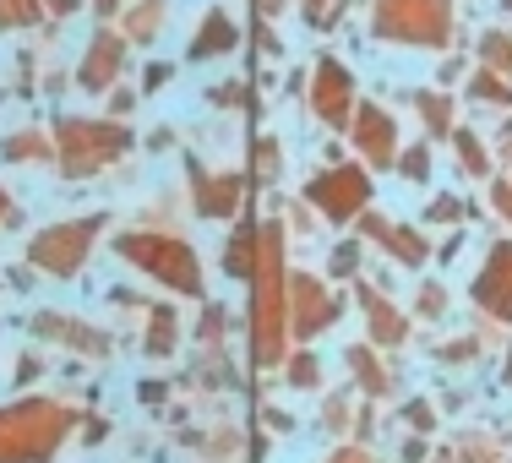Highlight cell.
<instances>
[{
  "label": "cell",
  "instance_id": "1",
  "mask_svg": "<svg viewBox=\"0 0 512 463\" xmlns=\"http://www.w3.org/2000/svg\"><path fill=\"white\" fill-rule=\"evenodd\" d=\"M284 246H278V229H262V251H256V273H251V360L256 365H278L284 355Z\"/></svg>",
  "mask_w": 512,
  "mask_h": 463
},
{
  "label": "cell",
  "instance_id": "2",
  "mask_svg": "<svg viewBox=\"0 0 512 463\" xmlns=\"http://www.w3.org/2000/svg\"><path fill=\"white\" fill-rule=\"evenodd\" d=\"M71 431V414L50 398H28V404L0 409V463H39L50 458Z\"/></svg>",
  "mask_w": 512,
  "mask_h": 463
},
{
  "label": "cell",
  "instance_id": "3",
  "mask_svg": "<svg viewBox=\"0 0 512 463\" xmlns=\"http://www.w3.org/2000/svg\"><path fill=\"white\" fill-rule=\"evenodd\" d=\"M131 148V131L115 120H60V169L66 175H99Z\"/></svg>",
  "mask_w": 512,
  "mask_h": 463
},
{
  "label": "cell",
  "instance_id": "4",
  "mask_svg": "<svg viewBox=\"0 0 512 463\" xmlns=\"http://www.w3.org/2000/svg\"><path fill=\"white\" fill-rule=\"evenodd\" d=\"M376 33L398 44H447L453 0H376Z\"/></svg>",
  "mask_w": 512,
  "mask_h": 463
},
{
  "label": "cell",
  "instance_id": "5",
  "mask_svg": "<svg viewBox=\"0 0 512 463\" xmlns=\"http://www.w3.org/2000/svg\"><path fill=\"white\" fill-rule=\"evenodd\" d=\"M120 257L148 267L158 284L180 289V295H202V267H197V257H191L186 240H175V235H126L120 240Z\"/></svg>",
  "mask_w": 512,
  "mask_h": 463
},
{
  "label": "cell",
  "instance_id": "6",
  "mask_svg": "<svg viewBox=\"0 0 512 463\" xmlns=\"http://www.w3.org/2000/svg\"><path fill=\"white\" fill-rule=\"evenodd\" d=\"M99 229H104V218H71V224L39 229V235H33V246H28V257H33V267H44V273L71 278L82 262H88Z\"/></svg>",
  "mask_w": 512,
  "mask_h": 463
},
{
  "label": "cell",
  "instance_id": "7",
  "mask_svg": "<svg viewBox=\"0 0 512 463\" xmlns=\"http://www.w3.org/2000/svg\"><path fill=\"white\" fill-rule=\"evenodd\" d=\"M306 197L322 207L327 218H355L365 202H371V186H365V175L355 164H333L327 175H316L306 186Z\"/></svg>",
  "mask_w": 512,
  "mask_h": 463
},
{
  "label": "cell",
  "instance_id": "8",
  "mask_svg": "<svg viewBox=\"0 0 512 463\" xmlns=\"http://www.w3.org/2000/svg\"><path fill=\"white\" fill-rule=\"evenodd\" d=\"M289 316H295V338H316L338 316V300L316 278L300 273V278H289Z\"/></svg>",
  "mask_w": 512,
  "mask_h": 463
},
{
  "label": "cell",
  "instance_id": "9",
  "mask_svg": "<svg viewBox=\"0 0 512 463\" xmlns=\"http://www.w3.org/2000/svg\"><path fill=\"white\" fill-rule=\"evenodd\" d=\"M311 104H316V115H322L327 126H344V120L355 115V77H349L338 60H322V66H316Z\"/></svg>",
  "mask_w": 512,
  "mask_h": 463
},
{
  "label": "cell",
  "instance_id": "10",
  "mask_svg": "<svg viewBox=\"0 0 512 463\" xmlns=\"http://www.w3.org/2000/svg\"><path fill=\"white\" fill-rule=\"evenodd\" d=\"M474 300H480L491 316H507V322H512V240L491 251L485 273L474 278Z\"/></svg>",
  "mask_w": 512,
  "mask_h": 463
},
{
  "label": "cell",
  "instance_id": "11",
  "mask_svg": "<svg viewBox=\"0 0 512 463\" xmlns=\"http://www.w3.org/2000/svg\"><path fill=\"white\" fill-rule=\"evenodd\" d=\"M355 142H360V153L371 158V164H393V153H398V131H393V120L382 115V109H360V120H355Z\"/></svg>",
  "mask_w": 512,
  "mask_h": 463
},
{
  "label": "cell",
  "instance_id": "12",
  "mask_svg": "<svg viewBox=\"0 0 512 463\" xmlns=\"http://www.w3.org/2000/svg\"><path fill=\"white\" fill-rule=\"evenodd\" d=\"M120 66H126V44H120L115 33H99L93 50H88V60H82V88H93V93L109 88Z\"/></svg>",
  "mask_w": 512,
  "mask_h": 463
},
{
  "label": "cell",
  "instance_id": "13",
  "mask_svg": "<svg viewBox=\"0 0 512 463\" xmlns=\"http://www.w3.org/2000/svg\"><path fill=\"white\" fill-rule=\"evenodd\" d=\"M39 333L60 338V344H77V349H88V355H104V349H109V338L99 333V327L71 322V316H39Z\"/></svg>",
  "mask_w": 512,
  "mask_h": 463
},
{
  "label": "cell",
  "instance_id": "14",
  "mask_svg": "<svg viewBox=\"0 0 512 463\" xmlns=\"http://www.w3.org/2000/svg\"><path fill=\"white\" fill-rule=\"evenodd\" d=\"M235 202H240V180L235 175H197V213L207 218H229L235 213Z\"/></svg>",
  "mask_w": 512,
  "mask_h": 463
},
{
  "label": "cell",
  "instance_id": "15",
  "mask_svg": "<svg viewBox=\"0 0 512 463\" xmlns=\"http://www.w3.org/2000/svg\"><path fill=\"white\" fill-rule=\"evenodd\" d=\"M371 235H382L387 240V251H393L404 267H420L425 262V240L414 235V229H404V224H382V218H371Z\"/></svg>",
  "mask_w": 512,
  "mask_h": 463
},
{
  "label": "cell",
  "instance_id": "16",
  "mask_svg": "<svg viewBox=\"0 0 512 463\" xmlns=\"http://www.w3.org/2000/svg\"><path fill=\"white\" fill-rule=\"evenodd\" d=\"M224 50H235V22H229L224 11H207V17H202V33H197V44H191V55L207 60V55H224Z\"/></svg>",
  "mask_w": 512,
  "mask_h": 463
},
{
  "label": "cell",
  "instance_id": "17",
  "mask_svg": "<svg viewBox=\"0 0 512 463\" xmlns=\"http://www.w3.org/2000/svg\"><path fill=\"white\" fill-rule=\"evenodd\" d=\"M256 251H262V229L246 224L235 240H229V257H224V267H229L235 278H251V273H256Z\"/></svg>",
  "mask_w": 512,
  "mask_h": 463
},
{
  "label": "cell",
  "instance_id": "18",
  "mask_svg": "<svg viewBox=\"0 0 512 463\" xmlns=\"http://www.w3.org/2000/svg\"><path fill=\"white\" fill-rule=\"evenodd\" d=\"M371 338L376 344H404V316L382 300H371Z\"/></svg>",
  "mask_w": 512,
  "mask_h": 463
},
{
  "label": "cell",
  "instance_id": "19",
  "mask_svg": "<svg viewBox=\"0 0 512 463\" xmlns=\"http://www.w3.org/2000/svg\"><path fill=\"white\" fill-rule=\"evenodd\" d=\"M6 158H11V164H33V158H50V142H44L39 131H17V137H6Z\"/></svg>",
  "mask_w": 512,
  "mask_h": 463
},
{
  "label": "cell",
  "instance_id": "20",
  "mask_svg": "<svg viewBox=\"0 0 512 463\" xmlns=\"http://www.w3.org/2000/svg\"><path fill=\"white\" fill-rule=\"evenodd\" d=\"M39 17V0H0V33L6 28H28Z\"/></svg>",
  "mask_w": 512,
  "mask_h": 463
},
{
  "label": "cell",
  "instance_id": "21",
  "mask_svg": "<svg viewBox=\"0 0 512 463\" xmlns=\"http://www.w3.org/2000/svg\"><path fill=\"white\" fill-rule=\"evenodd\" d=\"M175 333H180V327H175V316H169V311H158V316H153L148 355H169V349H175Z\"/></svg>",
  "mask_w": 512,
  "mask_h": 463
},
{
  "label": "cell",
  "instance_id": "22",
  "mask_svg": "<svg viewBox=\"0 0 512 463\" xmlns=\"http://www.w3.org/2000/svg\"><path fill=\"white\" fill-rule=\"evenodd\" d=\"M458 153H463V169H469V175H485V169H491V158H485V148L469 131H458Z\"/></svg>",
  "mask_w": 512,
  "mask_h": 463
},
{
  "label": "cell",
  "instance_id": "23",
  "mask_svg": "<svg viewBox=\"0 0 512 463\" xmlns=\"http://www.w3.org/2000/svg\"><path fill=\"white\" fill-rule=\"evenodd\" d=\"M349 360L360 365V376H365V387H371V393H387V376L376 371V360H371V349H349Z\"/></svg>",
  "mask_w": 512,
  "mask_h": 463
},
{
  "label": "cell",
  "instance_id": "24",
  "mask_svg": "<svg viewBox=\"0 0 512 463\" xmlns=\"http://www.w3.org/2000/svg\"><path fill=\"white\" fill-rule=\"evenodd\" d=\"M158 17H164V0H148V6H142L137 11V17H131L126 22V28H131V39H148V33H153V22Z\"/></svg>",
  "mask_w": 512,
  "mask_h": 463
},
{
  "label": "cell",
  "instance_id": "25",
  "mask_svg": "<svg viewBox=\"0 0 512 463\" xmlns=\"http://www.w3.org/2000/svg\"><path fill=\"white\" fill-rule=\"evenodd\" d=\"M338 6H344V0H306V22L311 28H327V22L338 17Z\"/></svg>",
  "mask_w": 512,
  "mask_h": 463
},
{
  "label": "cell",
  "instance_id": "26",
  "mask_svg": "<svg viewBox=\"0 0 512 463\" xmlns=\"http://www.w3.org/2000/svg\"><path fill=\"white\" fill-rule=\"evenodd\" d=\"M273 169H278V148H273V142H262V148H256L251 175H256V180H273Z\"/></svg>",
  "mask_w": 512,
  "mask_h": 463
},
{
  "label": "cell",
  "instance_id": "27",
  "mask_svg": "<svg viewBox=\"0 0 512 463\" xmlns=\"http://www.w3.org/2000/svg\"><path fill=\"white\" fill-rule=\"evenodd\" d=\"M420 109H425V126L442 137V131H447V99H420Z\"/></svg>",
  "mask_w": 512,
  "mask_h": 463
},
{
  "label": "cell",
  "instance_id": "28",
  "mask_svg": "<svg viewBox=\"0 0 512 463\" xmlns=\"http://www.w3.org/2000/svg\"><path fill=\"white\" fill-rule=\"evenodd\" d=\"M289 382H295V387H316V360L300 355L295 365H289Z\"/></svg>",
  "mask_w": 512,
  "mask_h": 463
},
{
  "label": "cell",
  "instance_id": "29",
  "mask_svg": "<svg viewBox=\"0 0 512 463\" xmlns=\"http://www.w3.org/2000/svg\"><path fill=\"white\" fill-rule=\"evenodd\" d=\"M425 158H431V153H425V148H414V153H404V175H409V180H425V169H431V164H425Z\"/></svg>",
  "mask_w": 512,
  "mask_h": 463
},
{
  "label": "cell",
  "instance_id": "30",
  "mask_svg": "<svg viewBox=\"0 0 512 463\" xmlns=\"http://www.w3.org/2000/svg\"><path fill=\"white\" fill-rule=\"evenodd\" d=\"M355 262H360L355 246H338V251H333V273H355Z\"/></svg>",
  "mask_w": 512,
  "mask_h": 463
},
{
  "label": "cell",
  "instance_id": "31",
  "mask_svg": "<svg viewBox=\"0 0 512 463\" xmlns=\"http://www.w3.org/2000/svg\"><path fill=\"white\" fill-rule=\"evenodd\" d=\"M474 93H480V99H507V88H496L491 77H474Z\"/></svg>",
  "mask_w": 512,
  "mask_h": 463
},
{
  "label": "cell",
  "instance_id": "32",
  "mask_svg": "<svg viewBox=\"0 0 512 463\" xmlns=\"http://www.w3.org/2000/svg\"><path fill=\"white\" fill-rule=\"evenodd\" d=\"M420 311H425V316L442 311V289H425V295H420Z\"/></svg>",
  "mask_w": 512,
  "mask_h": 463
},
{
  "label": "cell",
  "instance_id": "33",
  "mask_svg": "<svg viewBox=\"0 0 512 463\" xmlns=\"http://www.w3.org/2000/svg\"><path fill=\"white\" fill-rule=\"evenodd\" d=\"M431 213H436V218H458V202H453V197H442V202L431 207Z\"/></svg>",
  "mask_w": 512,
  "mask_h": 463
},
{
  "label": "cell",
  "instance_id": "34",
  "mask_svg": "<svg viewBox=\"0 0 512 463\" xmlns=\"http://www.w3.org/2000/svg\"><path fill=\"white\" fill-rule=\"evenodd\" d=\"M409 420H414V425H420V431H425V425H431V409H425V404H409Z\"/></svg>",
  "mask_w": 512,
  "mask_h": 463
},
{
  "label": "cell",
  "instance_id": "35",
  "mask_svg": "<svg viewBox=\"0 0 512 463\" xmlns=\"http://www.w3.org/2000/svg\"><path fill=\"white\" fill-rule=\"evenodd\" d=\"M333 463H371V458H365V453H338Z\"/></svg>",
  "mask_w": 512,
  "mask_h": 463
},
{
  "label": "cell",
  "instance_id": "36",
  "mask_svg": "<svg viewBox=\"0 0 512 463\" xmlns=\"http://www.w3.org/2000/svg\"><path fill=\"white\" fill-rule=\"evenodd\" d=\"M256 6H262V11H278V6H284V0H256Z\"/></svg>",
  "mask_w": 512,
  "mask_h": 463
},
{
  "label": "cell",
  "instance_id": "37",
  "mask_svg": "<svg viewBox=\"0 0 512 463\" xmlns=\"http://www.w3.org/2000/svg\"><path fill=\"white\" fill-rule=\"evenodd\" d=\"M0 218H6V186H0Z\"/></svg>",
  "mask_w": 512,
  "mask_h": 463
}]
</instances>
